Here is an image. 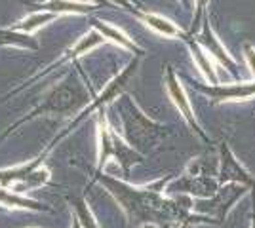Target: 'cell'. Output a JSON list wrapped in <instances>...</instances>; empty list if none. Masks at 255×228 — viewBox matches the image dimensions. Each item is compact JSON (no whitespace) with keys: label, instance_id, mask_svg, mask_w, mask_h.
Returning <instances> with one entry per match:
<instances>
[{"label":"cell","instance_id":"6da1fadb","mask_svg":"<svg viewBox=\"0 0 255 228\" xmlns=\"http://www.w3.org/2000/svg\"><path fill=\"white\" fill-rule=\"evenodd\" d=\"M103 185L109 188V192L118 200V204L128 213L129 219H135L141 225L145 223H156V217H171V215H179L181 209L175 207L173 202H168L162 190L166 181L170 179H160L156 183L149 186H131L128 183H122L118 179H113L109 175H97Z\"/></svg>","mask_w":255,"mask_h":228},{"label":"cell","instance_id":"484cf974","mask_svg":"<svg viewBox=\"0 0 255 228\" xmlns=\"http://www.w3.org/2000/svg\"><path fill=\"white\" fill-rule=\"evenodd\" d=\"M252 228H255V211H254V221H252Z\"/></svg>","mask_w":255,"mask_h":228},{"label":"cell","instance_id":"cb8c5ba5","mask_svg":"<svg viewBox=\"0 0 255 228\" xmlns=\"http://www.w3.org/2000/svg\"><path fill=\"white\" fill-rule=\"evenodd\" d=\"M179 2L183 4V6H185V8H191L192 2H194V0H179Z\"/></svg>","mask_w":255,"mask_h":228},{"label":"cell","instance_id":"ac0fdd59","mask_svg":"<svg viewBox=\"0 0 255 228\" xmlns=\"http://www.w3.org/2000/svg\"><path fill=\"white\" fill-rule=\"evenodd\" d=\"M55 17H57V15H55V13H50V11H32L31 15H27L25 19L13 23V25H11V29L21 31V33H27V34H32L36 29L44 27L46 23L53 21Z\"/></svg>","mask_w":255,"mask_h":228},{"label":"cell","instance_id":"ffe728a7","mask_svg":"<svg viewBox=\"0 0 255 228\" xmlns=\"http://www.w3.org/2000/svg\"><path fill=\"white\" fill-rule=\"evenodd\" d=\"M194 4H196V13H194V19H192V27L191 31H189V36H192L194 33H198L200 31V27H202V21L206 19V8H208V0H194Z\"/></svg>","mask_w":255,"mask_h":228},{"label":"cell","instance_id":"5b68a950","mask_svg":"<svg viewBox=\"0 0 255 228\" xmlns=\"http://www.w3.org/2000/svg\"><path fill=\"white\" fill-rule=\"evenodd\" d=\"M97 141H99V156H97V173H101L103 165L111 158L122 167V171L128 173L129 167L133 163H139L143 160V156L139 154L133 147H129L122 135H118V131L109 124L107 112L101 110L97 112Z\"/></svg>","mask_w":255,"mask_h":228},{"label":"cell","instance_id":"7c38bea8","mask_svg":"<svg viewBox=\"0 0 255 228\" xmlns=\"http://www.w3.org/2000/svg\"><path fill=\"white\" fill-rule=\"evenodd\" d=\"M129 13H131L135 19H139L143 25H147L149 29H152L154 33L162 34V36H166V38H181V40H183V38L187 36V33H185L183 29H179L171 19L164 17V15H158V13H152V11L141 10V6L129 10Z\"/></svg>","mask_w":255,"mask_h":228},{"label":"cell","instance_id":"52a82bcc","mask_svg":"<svg viewBox=\"0 0 255 228\" xmlns=\"http://www.w3.org/2000/svg\"><path fill=\"white\" fill-rule=\"evenodd\" d=\"M103 40H105V38H103L101 34L97 33V31H94V29H92V31H90L88 34H84V36H82V38H80V40H78V42H76L75 46L67 48V50L63 52V55H61L59 59H55L53 63H50V65L46 67L44 71H40V73H36V75L32 76V78L25 80L21 86L17 87V89H13V91H10L8 95H15L17 91H21V89H25V87L32 86V84H34L36 80H40V78H44V76H48L50 73H53L55 69H61L63 65H69V63H76V61H78V59H80L82 55L88 54L90 50H94L96 46L103 44ZM8 95H6V97H8Z\"/></svg>","mask_w":255,"mask_h":228},{"label":"cell","instance_id":"5bb4252c","mask_svg":"<svg viewBox=\"0 0 255 228\" xmlns=\"http://www.w3.org/2000/svg\"><path fill=\"white\" fill-rule=\"evenodd\" d=\"M31 8L36 11H50L59 15V13H92L99 10L101 6L80 2V0H46L40 4H31Z\"/></svg>","mask_w":255,"mask_h":228},{"label":"cell","instance_id":"277c9868","mask_svg":"<svg viewBox=\"0 0 255 228\" xmlns=\"http://www.w3.org/2000/svg\"><path fill=\"white\" fill-rule=\"evenodd\" d=\"M141 59H143V57H133V59H131V61H129V63H128V65L124 67L117 76H113V78L105 84V87H103L99 93L94 95V99L90 101V105L80 110V112L75 116V120H71V122L67 124V128H65L59 135H55V137H53L52 143L48 145V149H46L44 152H48V154H50V151H52L53 147L61 141L63 137H67V135L75 130L78 124H82V122H84L88 116H92L94 112H101V110H105L107 107H111V105H113V103H115L122 93H126L128 84L133 80V76L137 75V69H139Z\"/></svg>","mask_w":255,"mask_h":228},{"label":"cell","instance_id":"7402d4cb","mask_svg":"<svg viewBox=\"0 0 255 228\" xmlns=\"http://www.w3.org/2000/svg\"><path fill=\"white\" fill-rule=\"evenodd\" d=\"M88 4H96V6H109V0H84Z\"/></svg>","mask_w":255,"mask_h":228},{"label":"cell","instance_id":"d6986e66","mask_svg":"<svg viewBox=\"0 0 255 228\" xmlns=\"http://www.w3.org/2000/svg\"><path fill=\"white\" fill-rule=\"evenodd\" d=\"M73 207H75L76 221L82 228H101L84 198H73Z\"/></svg>","mask_w":255,"mask_h":228},{"label":"cell","instance_id":"44dd1931","mask_svg":"<svg viewBox=\"0 0 255 228\" xmlns=\"http://www.w3.org/2000/svg\"><path fill=\"white\" fill-rule=\"evenodd\" d=\"M242 52H244V59H246V63H248L250 73H252V78L255 80V46L252 42H244Z\"/></svg>","mask_w":255,"mask_h":228},{"label":"cell","instance_id":"ba28073f","mask_svg":"<svg viewBox=\"0 0 255 228\" xmlns=\"http://www.w3.org/2000/svg\"><path fill=\"white\" fill-rule=\"evenodd\" d=\"M164 84H166V91H168V95H170L171 103L175 105V109L179 110V114L183 116V120L189 124V128H191L200 139L208 141V135L204 133V130L200 128V124H198V120H196V116H194V110H192V107H191V101H189V97H187L185 89H183V86H181L179 76L175 75V71H173V67L171 65L166 67Z\"/></svg>","mask_w":255,"mask_h":228},{"label":"cell","instance_id":"8fae6325","mask_svg":"<svg viewBox=\"0 0 255 228\" xmlns=\"http://www.w3.org/2000/svg\"><path fill=\"white\" fill-rule=\"evenodd\" d=\"M219 183H236L244 186H255L254 177L244 169V165L236 160L233 151L229 149V143H221V171H219Z\"/></svg>","mask_w":255,"mask_h":228},{"label":"cell","instance_id":"9c48e42d","mask_svg":"<svg viewBox=\"0 0 255 228\" xmlns=\"http://www.w3.org/2000/svg\"><path fill=\"white\" fill-rule=\"evenodd\" d=\"M194 87L208 95L213 105L217 103H233V101H248L255 97V80L250 82H236V84H217V86H206V84H196Z\"/></svg>","mask_w":255,"mask_h":228},{"label":"cell","instance_id":"e0dca14e","mask_svg":"<svg viewBox=\"0 0 255 228\" xmlns=\"http://www.w3.org/2000/svg\"><path fill=\"white\" fill-rule=\"evenodd\" d=\"M4 46H17L23 50H32L36 52L40 48V44L36 42V38L32 34L21 33V31H15V29H0V48Z\"/></svg>","mask_w":255,"mask_h":228},{"label":"cell","instance_id":"d4e9b609","mask_svg":"<svg viewBox=\"0 0 255 228\" xmlns=\"http://www.w3.org/2000/svg\"><path fill=\"white\" fill-rule=\"evenodd\" d=\"M73 228H82L80 225H78V221H76V219H75V223H73Z\"/></svg>","mask_w":255,"mask_h":228},{"label":"cell","instance_id":"3957f363","mask_svg":"<svg viewBox=\"0 0 255 228\" xmlns=\"http://www.w3.org/2000/svg\"><path fill=\"white\" fill-rule=\"evenodd\" d=\"M111 107L117 109L120 122H122V139L135 151L141 145L154 143L166 133L164 124H158L152 118H149L128 93H122Z\"/></svg>","mask_w":255,"mask_h":228},{"label":"cell","instance_id":"7a4b0ae2","mask_svg":"<svg viewBox=\"0 0 255 228\" xmlns=\"http://www.w3.org/2000/svg\"><path fill=\"white\" fill-rule=\"evenodd\" d=\"M94 95H96V93L92 91L88 78H84V82H78L75 76L69 75L67 78H63L59 84H55V86L44 95L42 101H40L25 118H21L19 122H15L13 126H10L8 130L4 131L0 139L8 137L11 131H15V128H19L21 124L31 122V120L38 118V116H48V114H52V116H57V114L69 116V114H76V112H80L84 107L90 105V101L94 99Z\"/></svg>","mask_w":255,"mask_h":228},{"label":"cell","instance_id":"4fadbf2b","mask_svg":"<svg viewBox=\"0 0 255 228\" xmlns=\"http://www.w3.org/2000/svg\"><path fill=\"white\" fill-rule=\"evenodd\" d=\"M88 23H90V27H92L94 31H97L103 38L111 40L113 44H118L122 50H126V52H129V54H133V57H145V50L139 48L137 44L133 42L124 31H120V29H117V27L109 25L107 21L96 19V17H90Z\"/></svg>","mask_w":255,"mask_h":228},{"label":"cell","instance_id":"9a60e30c","mask_svg":"<svg viewBox=\"0 0 255 228\" xmlns=\"http://www.w3.org/2000/svg\"><path fill=\"white\" fill-rule=\"evenodd\" d=\"M183 40H185L187 46H189L192 59H194V63H196V67H198V71L202 73V76L210 82V86H217V84H219V78H217V73H215L213 63H212V57L208 55V52H206V50H204L202 46L196 42L192 36H185Z\"/></svg>","mask_w":255,"mask_h":228},{"label":"cell","instance_id":"8992f818","mask_svg":"<svg viewBox=\"0 0 255 228\" xmlns=\"http://www.w3.org/2000/svg\"><path fill=\"white\" fill-rule=\"evenodd\" d=\"M46 156H48V152H42L38 158H34L31 162L19 163V165L8 167V169H0V186L10 188L11 192L23 194V192L48 185L50 169L44 167Z\"/></svg>","mask_w":255,"mask_h":228},{"label":"cell","instance_id":"603a6c76","mask_svg":"<svg viewBox=\"0 0 255 228\" xmlns=\"http://www.w3.org/2000/svg\"><path fill=\"white\" fill-rule=\"evenodd\" d=\"M139 228H160L156 223H145V225H141Z\"/></svg>","mask_w":255,"mask_h":228},{"label":"cell","instance_id":"30bf717a","mask_svg":"<svg viewBox=\"0 0 255 228\" xmlns=\"http://www.w3.org/2000/svg\"><path fill=\"white\" fill-rule=\"evenodd\" d=\"M194 40L208 52L210 57H213L215 61H219L221 65H225V69H227L231 75H238V65H236V61L229 55V50L221 44L219 36L215 34V31L212 29V25H210L208 19H204L202 27H200V31L196 33Z\"/></svg>","mask_w":255,"mask_h":228},{"label":"cell","instance_id":"2e32d148","mask_svg":"<svg viewBox=\"0 0 255 228\" xmlns=\"http://www.w3.org/2000/svg\"><path fill=\"white\" fill-rule=\"evenodd\" d=\"M0 206L6 207V209H27V211H46V207L36 202V200H31L27 196L17 194V192H11L10 188H4L0 186Z\"/></svg>","mask_w":255,"mask_h":228}]
</instances>
